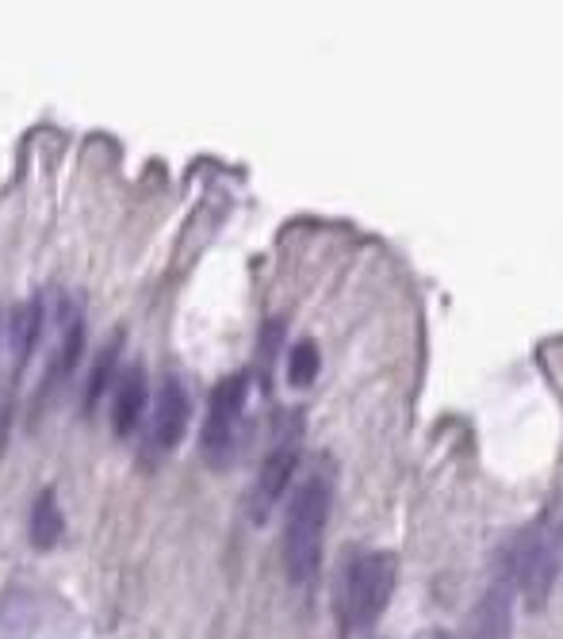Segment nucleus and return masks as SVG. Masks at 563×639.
Returning <instances> with one entry per match:
<instances>
[{
    "mask_svg": "<svg viewBox=\"0 0 563 639\" xmlns=\"http://www.w3.org/2000/svg\"><path fill=\"white\" fill-rule=\"evenodd\" d=\"M334 510V471L330 463L315 468L287 498L284 513V575L292 586H307L322 571L327 525Z\"/></svg>",
    "mask_w": 563,
    "mask_h": 639,
    "instance_id": "f257e3e1",
    "label": "nucleus"
},
{
    "mask_svg": "<svg viewBox=\"0 0 563 639\" xmlns=\"http://www.w3.org/2000/svg\"><path fill=\"white\" fill-rule=\"evenodd\" d=\"M563 563V513L545 510L533 525L510 536L502 555H498V583L510 586L525 598V605L537 613L560 578Z\"/></svg>",
    "mask_w": 563,
    "mask_h": 639,
    "instance_id": "f03ea898",
    "label": "nucleus"
},
{
    "mask_svg": "<svg viewBox=\"0 0 563 639\" xmlns=\"http://www.w3.org/2000/svg\"><path fill=\"white\" fill-rule=\"evenodd\" d=\"M399 583V559L392 551H353L337 583V621L345 631H364L384 616Z\"/></svg>",
    "mask_w": 563,
    "mask_h": 639,
    "instance_id": "7ed1b4c3",
    "label": "nucleus"
},
{
    "mask_svg": "<svg viewBox=\"0 0 563 639\" xmlns=\"http://www.w3.org/2000/svg\"><path fill=\"white\" fill-rule=\"evenodd\" d=\"M245 402H249V375L242 372L219 380V387L212 391L204 433H200V452L212 468H227L230 456H234L238 437H242Z\"/></svg>",
    "mask_w": 563,
    "mask_h": 639,
    "instance_id": "20e7f679",
    "label": "nucleus"
},
{
    "mask_svg": "<svg viewBox=\"0 0 563 639\" xmlns=\"http://www.w3.org/2000/svg\"><path fill=\"white\" fill-rule=\"evenodd\" d=\"M295 471H299V440L295 437L277 440V445L265 452L254 486H249V498H245V513H249L254 525H265V521L272 517V510L280 506V498L292 490Z\"/></svg>",
    "mask_w": 563,
    "mask_h": 639,
    "instance_id": "39448f33",
    "label": "nucleus"
},
{
    "mask_svg": "<svg viewBox=\"0 0 563 639\" xmlns=\"http://www.w3.org/2000/svg\"><path fill=\"white\" fill-rule=\"evenodd\" d=\"M188 410H192V402H188L184 383H180L177 375L162 380L157 398H154V413H150V430H146L150 456L162 460L165 452H172V448L180 445V437H184V430H188Z\"/></svg>",
    "mask_w": 563,
    "mask_h": 639,
    "instance_id": "423d86ee",
    "label": "nucleus"
},
{
    "mask_svg": "<svg viewBox=\"0 0 563 639\" xmlns=\"http://www.w3.org/2000/svg\"><path fill=\"white\" fill-rule=\"evenodd\" d=\"M146 406H150V375L139 360H131V365H123L119 380H115V395H112L115 437H131V433L139 430Z\"/></svg>",
    "mask_w": 563,
    "mask_h": 639,
    "instance_id": "0eeeda50",
    "label": "nucleus"
},
{
    "mask_svg": "<svg viewBox=\"0 0 563 639\" xmlns=\"http://www.w3.org/2000/svg\"><path fill=\"white\" fill-rule=\"evenodd\" d=\"M514 636V590L495 583L472 613L468 639H510Z\"/></svg>",
    "mask_w": 563,
    "mask_h": 639,
    "instance_id": "6e6552de",
    "label": "nucleus"
},
{
    "mask_svg": "<svg viewBox=\"0 0 563 639\" xmlns=\"http://www.w3.org/2000/svg\"><path fill=\"white\" fill-rule=\"evenodd\" d=\"M85 353V322L81 318H74V322L62 330V341H57L54 357H50V368H47V380H42V398L54 395L62 383L69 380V375L77 372V360H81Z\"/></svg>",
    "mask_w": 563,
    "mask_h": 639,
    "instance_id": "1a4fd4ad",
    "label": "nucleus"
},
{
    "mask_svg": "<svg viewBox=\"0 0 563 639\" xmlns=\"http://www.w3.org/2000/svg\"><path fill=\"white\" fill-rule=\"evenodd\" d=\"M27 533H31V544L39 551L57 548V540H62V533H66V517H62V506H57L54 490H42L39 498H35Z\"/></svg>",
    "mask_w": 563,
    "mask_h": 639,
    "instance_id": "9d476101",
    "label": "nucleus"
},
{
    "mask_svg": "<svg viewBox=\"0 0 563 639\" xmlns=\"http://www.w3.org/2000/svg\"><path fill=\"white\" fill-rule=\"evenodd\" d=\"M42 303L39 299H24L16 310H12V325H9V345H12V357L24 365L31 357V348L39 345V333H42Z\"/></svg>",
    "mask_w": 563,
    "mask_h": 639,
    "instance_id": "9b49d317",
    "label": "nucleus"
},
{
    "mask_svg": "<svg viewBox=\"0 0 563 639\" xmlns=\"http://www.w3.org/2000/svg\"><path fill=\"white\" fill-rule=\"evenodd\" d=\"M115 368H119V333H115L112 341H107L104 348L97 353V368H92L89 375V387H85V413L97 410V402L107 395V387H112V375Z\"/></svg>",
    "mask_w": 563,
    "mask_h": 639,
    "instance_id": "f8f14e48",
    "label": "nucleus"
},
{
    "mask_svg": "<svg viewBox=\"0 0 563 639\" xmlns=\"http://www.w3.org/2000/svg\"><path fill=\"white\" fill-rule=\"evenodd\" d=\"M319 368H322V353L319 345L310 337L295 341L292 353H287V383H292L295 391L310 387V383L319 380Z\"/></svg>",
    "mask_w": 563,
    "mask_h": 639,
    "instance_id": "ddd939ff",
    "label": "nucleus"
}]
</instances>
